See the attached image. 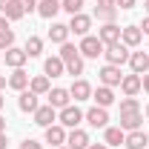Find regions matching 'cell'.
Instances as JSON below:
<instances>
[{"mask_svg": "<svg viewBox=\"0 0 149 149\" xmlns=\"http://www.w3.org/2000/svg\"><path fill=\"white\" fill-rule=\"evenodd\" d=\"M23 49H26V55H29V57H40V52H43V40L32 35L29 40H26V46H23Z\"/></svg>", "mask_w": 149, "mask_h": 149, "instance_id": "obj_29", "label": "cell"}, {"mask_svg": "<svg viewBox=\"0 0 149 149\" xmlns=\"http://www.w3.org/2000/svg\"><path fill=\"white\" fill-rule=\"evenodd\" d=\"M6 143H9V138H6V132H0V149H6Z\"/></svg>", "mask_w": 149, "mask_h": 149, "instance_id": "obj_40", "label": "cell"}, {"mask_svg": "<svg viewBox=\"0 0 149 149\" xmlns=\"http://www.w3.org/2000/svg\"><path fill=\"white\" fill-rule=\"evenodd\" d=\"M92 100L95 106H112L115 103V92H112V86H97V89H92Z\"/></svg>", "mask_w": 149, "mask_h": 149, "instance_id": "obj_18", "label": "cell"}, {"mask_svg": "<svg viewBox=\"0 0 149 149\" xmlns=\"http://www.w3.org/2000/svg\"><path fill=\"white\" fill-rule=\"evenodd\" d=\"M141 83H143V92H149V72L141 74Z\"/></svg>", "mask_w": 149, "mask_h": 149, "instance_id": "obj_37", "label": "cell"}, {"mask_svg": "<svg viewBox=\"0 0 149 149\" xmlns=\"http://www.w3.org/2000/svg\"><path fill=\"white\" fill-rule=\"evenodd\" d=\"M29 89H32L35 95H49L52 83H49V77H46V74H35V77L29 80Z\"/></svg>", "mask_w": 149, "mask_h": 149, "instance_id": "obj_28", "label": "cell"}, {"mask_svg": "<svg viewBox=\"0 0 149 149\" xmlns=\"http://www.w3.org/2000/svg\"><path fill=\"white\" fill-rule=\"evenodd\" d=\"M49 40H52V43H66V40H69V23H52Z\"/></svg>", "mask_w": 149, "mask_h": 149, "instance_id": "obj_27", "label": "cell"}, {"mask_svg": "<svg viewBox=\"0 0 149 149\" xmlns=\"http://www.w3.org/2000/svg\"><path fill=\"white\" fill-rule=\"evenodd\" d=\"M89 29H92V17L89 15H72V20H69V32H74L77 37H86L89 35Z\"/></svg>", "mask_w": 149, "mask_h": 149, "instance_id": "obj_9", "label": "cell"}, {"mask_svg": "<svg viewBox=\"0 0 149 149\" xmlns=\"http://www.w3.org/2000/svg\"><path fill=\"white\" fill-rule=\"evenodd\" d=\"M46 143H52V146H66V126H60V123H52V126H46Z\"/></svg>", "mask_w": 149, "mask_h": 149, "instance_id": "obj_16", "label": "cell"}, {"mask_svg": "<svg viewBox=\"0 0 149 149\" xmlns=\"http://www.w3.org/2000/svg\"><path fill=\"white\" fill-rule=\"evenodd\" d=\"M141 120H143V115L141 112H120V129L123 132H135V129H141Z\"/></svg>", "mask_w": 149, "mask_h": 149, "instance_id": "obj_21", "label": "cell"}, {"mask_svg": "<svg viewBox=\"0 0 149 149\" xmlns=\"http://www.w3.org/2000/svg\"><path fill=\"white\" fill-rule=\"evenodd\" d=\"M12 46H15V32H12V29L0 32V52H6V49H12Z\"/></svg>", "mask_w": 149, "mask_h": 149, "instance_id": "obj_32", "label": "cell"}, {"mask_svg": "<svg viewBox=\"0 0 149 149\" xmlns=\"http://www.w3.org/2000/svg\"><path fill=\"white\" fill-rule=\"evenodd\" d=\"M120 112H141L138 97H123V100H120Z\"/></svg>", "mask_w": 149, "mask_h": 149, "instance_id": "obj_33", "label": "cell"}, {"mask_svg": "<svg viewBox=\"0 0 149 149\" xmlns=\"http://www.w3.org/2000/svg\"><path fill=\"white\" fill-rule=\"evenodd\" d=\"M83 118H86V112L80 109L77 103H69V106H63V109H60V115H57V123H60V126H66V129H77Z\"/></svg>", "mask_w": 149, "mask_h": 149, "instance_id": "obj_2", "label": "cell"}, {"mask_svg": "<svg viewBox=\"0 0 149 149\" xmlns=\"http://www.w3.org/2000/svg\"><path fill=\"white\" fill-rule=\"evenodd\" d=\"M6 86H9V80H6V74H0V92H3Z\"/></svg>", "mask_w": 149, "mask_h": 149, "instance_id": "obj_42", "label": "cell"}, {"mask_svg": "<svg viewBox=\"0 0 149 149\" xmlns=\"http://www.w3.org/2000/svg\"><path fill=\"white\" fill-rule=\"evenodd\" d=\"M129 66L135 74H146L149 72V52H132L129 55Z\"/></svg>", "mask_w": 149, "mask_h": 149, "instance_id": "obj_22", "label": "cell"}, {"mask_svg": "<svg viewBox=\"0 0 149 149\" xmlns=\"http://www.w3.org/2000/svg\"><path fill=\"white\" fill-rule=\"evenodd\" d=\"M89 126H95V129H106L109 126V112L103 109V106H92V109L86 112V118H83Z\"/></svg>", "mask_w": 149, "mask_h": 149, "instance_id": "obj_6", "label": "cell"}, {"mask_svg": "<svg viewBox=\"0 0 149 149\" xmlns=\"http://www.w3.org/2000/svg\"><path fill=\"white\" fill-rule=\"evenodd\" d=\"M129 46L126 43H112V46H106L103 49V57H106V63H112V66H123V63H129Z\"/></svg>", "mask_w": 149, "mask_h": 149, "instance_id": "obj_3", "label": "cell"}, {"mask_svg": "<svg viewBox=\"0 0 149 149\" xmlns=\"http://www.w3.org/2000/svg\"><path fill=\"white\" fill-rule=\"evenodd\" d=\"M0 132H6V120H3V115H0Z\"/></svg>", "mask_w": 149, "mask_h": 149, "instance_id": "obj_44", "label": "cell"}, {"mask_svg": "<svg viewBox=\"0 0 149 149\" xmlns=\"http://www.w3.org/2000/svg\"><path fill=\"white\" fill-rule=\"evenodd\" d=\"M95 17L103 20V23H115V17H118V3H115V0H97Z\"/></svg>", "mask_w": 149, "mask_h": 149, "instance_id": "obj_5", "label": "cell"}, {"mask_svg": "<svg viewBox=\"0 0 149 149\" xmlns=\"http://www.w3.org/2000/svg\"><path fill=\"white\" fill-rule=\"evenodd\" d=\"M12 0H0V12H6V6H9Z\"/></svg>", "mask_w": 149, "mask_h": 149, "instance_id": "obj_43", "label": "cell"}, {"mask_svg": "<svg viewBox=\"0 0 149 149\" xmlns=\"http://www.w3.org/2000/svg\"><path fill=\"white\" fill-rule=\"evenodd\" d=\"M97 77H100V86H120V80H123L120 66H112V63H106V66L97 72Z\"/></svg>", "mask_w": 149, "mask_h": 149, "instance_id": "obj_7", "label": "cell"}, {"mask_svg": "<svg viewBox=\"0 0 149 149\" xmlns=\"http://www.w3.org/2000/svg\"><path fill=\"white\" fill-rule=\"evenodd\" d=\"M143 89V83H141V74H123V80H120V92L126 95V97H135V95Z\"/></svg>", "mask_w": 149, "mask_h": 149, "instance_id": "obj_13", "label": "cell"}, {"mask_svg": "<svg viewBox=\"0 0 149 149\" xmlns=\"http://www.w3.org/2000/svg\"><path fill=\"white\" fill-rule=\"evenodd\" d=\"M43 74H46V77H60V74H66V63L60 60V55L46 57V63H43Z\"/></svg>", "mask_w": 149, "mask_h": 149, "instance_id": "obj_17", "label": "cell"}, {"mask_svg": "<svg viewBox=\"0 0 149 149\" xmlns=\"http://www.w3.org/2000/svg\"><path fill=\"white\" fill-rule=\"evenodd\" d=\"M35 123H37V126H43V129L52 126V123H57V109H55V106H49V103H46V106H37Z\"/></svg>", "mask_w": 149, "mask_h": 149, "instance_id": "obj_12", "label": "cell"}, {"mask_svg": "<svg viewBox=\"0 0 149 149\" xmlns=\"http://www.w3.org/2000/svg\"><path fill=\"white\" fill-rule=\"evenodd\" d=\"M57 149H69V146H57Z\"/></svg>", "mask_w": 149, "mask_h": 149, "instance_id": "obj_48", "label": "cell"}, {"mask_svg": "<svg viewBox=\"0 0 149 149\" xmlns=\"http://www.w3.org/2000/svg\"><path fill=\"white\" fill-rule=\"evenodd\" d=\"M9 29V20H6V15H0V32H6Z\"/></svg>", "mask_w": 149, "mask_h": 149, "instance_id": "obj_39", "label": "cell"}, {"mask_svg": "<svg viewBox=\"0 0 149 149\" xmlns=\"http://www.w3.org/2000/svg\"><path fill=\"white\" fill-rule=\"evenodd\" d=\"M141 32H143V35H149V15L143 17V23H141Z\"/></svg>", "mask_w": 149, "mask_h": 149, "instance_id": "obj_38", "label": "cell"}, {"mask_svg": "<svg viewBox=\"0 0 149 149\" xmlns=\"http://www.w3.org/2000/svg\"><path fill=\"white\" fill-rule=\"evenodd\" d=\"M3 103H6V100H3V95H0V109H3Z\"/></svg>", "mask_w": 149, "mask_h": 149, "instance_id": "obj_46", "label": "cell"}, {"mask_svg": "<svg viewBox=\"0 0 149 149\" xmlns=\"http://www.w3.org/2000/svg\"><path fill=\"white\" fill-rule=\"evenodd\" d=\"M20 149H43V143H40V141H35V138H26V141L20 143Z\"/></svg>", "mask_w": 149, "mask_h": 149, "instance_id": "obj_34", "label": "cell"}, {"mask_svg": "<svg viewBox=\"0 0 149 149\" xmlns=\"http://www.w3.org/2000/svg\"><path fill=\"white\" fill-rule=\"evenodd\" d=\"M86 149H109V146H106V143H89Z\"/></svg>", "mask_w": 149, "mask_h": 149, "instance_id": "obj_41", "label": "cell"}, {"mask_svg": "<svg viewBox=\"0 0 149 149\" xmlns=\"http://www.w3.org/2000/svg\"><path fill=\"white\" fill-rule=\"evenodd\" d=\"M146 52H149V49H146Z\"/></svg>", "mask_w": 149, "mask_h": 149, "instance_id": "obj_50", "label": "cell"}, {"mask_svg": "<svg viewBox=\"0 0 149 149\" xmlns=\"http://www.w3.org/2000/svg\"><path fill=\"white\" fill-rule=\"evenodd\" d=\"M3 60H6V66H12V69H23V63L29 60V55H26V49H17V46H12V49H6Z\"/></svg>", "mask_w": 149, "mask_h": 149, "instance_id": "obj_15", "label": "cell"}, {"mask_svg": "<svg viewBox=\"0 0 149 149\" xmlns=\"http://www.w3.org/2000/svg\"><path fill=\"white\" fill-rule=\"evenodd\" d=\"M115 3H118V9H123V12H126V9H135V3H138V0H115Z\"/></svg>", "mask_w": 149, "mask_h": 149, "instance_id": "obj_36", "label": "cell"}, {"mask_svg": "<svg viewBox=\"0 0 149 149\" xmlns=\"http://www.w3.org/2000/svg\"><path fill=\"white\" fill-rule=\"evenodd\" d=\"M37 97H40V95H35L32 89H23V92H20V97H17L20 112H32V115H35L37 106H40V103H37Z\"/></svg>", "mask_w": 149, "mask_h": 149, "instance_id": "obj_20", "label": "cell"}, {"mask_svg": "<svg viewBox=\"0 0 149 149\" xmlns=\"http://www.w3.org/2000/svg\"><path fill=\"white\" fill-rule=\"evenodd\" d=\"M3 15H6V20H20L23 15H26V12H23V6H20V0H12V3L6 6V12H3Z\"/></svg>", "mask_w": 149, "mask_h": 149, "instance_id": "obj_30", "label": "cell"}, {"mask_svg": "<svg viewBox=\"0 0 149 149\" xmlns=\"http://www.w3.org/2000/svg\"><path fill=\"white\" fill-rule=\"evenodd\" d=\"M126 141V132L120 129V126H106L103 129V143L106 146H120Z\"/></svg>", "mask_w": 149, "mask_h": 149, "instance_id": "obj_24", "label": "cell"}, {"mask_svg": "<svg viewBox=\"0 0 149 149\" xmlns=\"http://www.w3.org/2000/svg\"><path fill=\"white\" fill-rule=\"evenodd\" d=\"M97 37H100V43H103V46L120 43V26H118V23H103V26L97 29Z\"/></svg>", "mask_w": 149, "mask_h": 149, "instance_id": "obj_10", "label": "cell"}, {"mask_svg": "<svg viewBox=\"0 0 149 149\" xmlns=\"http://www.w3.org/2000/svg\"><path fill=\"white\" fill-rule=\"evenodd\" d=\"M57 12H60V0H40L37 3V15L46 17V20H52Z\"/></svg>", "mask_w": 149, "mask_h": 149, "instance_id": "obj_26", "label": "cell"}, {"mask_svg": "<svg viewBox=\"0 0 149 149\" xmlns=\"http://www.w3.org/2000/svg\"><path fill=\"white\" fill-rule=\"evenodd\" d=\"M49 106H55V109H63V106H69L72 103V95L69 89H63V86H55V89H49Z\"/></svg>", "mask_w": 149, "mask_h": 149, "instance_id": "obj_11", "label": "cell"}, {"mask_svg": "<svg viewBox=\"0 0 149 149\" xmlns=\"http://www.w3.org/2000/svg\"><path fill=\"white\" fill-rule=\"evenodd\" d=\"M123 146H126V149H146V146H149V135H146V132H141V129L126 132Z\"/></svg>", "mask_w": 149, "mask_h": 149, "instance_id": "obj_19", "label": "cell"}, {"mask_svg": "<svg viewBox=\"0 0 149 149\" xmlns=\"http://www.w3.org/2000/svg\"><path fill=\"white\" fill-rule=\"evenodd\" d=\"M89 143H92V141H89V132H86V129L77 126V129L66 132V146H69V149H86Z\"/></svg>", "mask_w": 149, "mask_h": 149, "instance_id": "obj_8", "label": "cell"}, {"mask_svg": "<svg viewBox=\"0 0 149 149\" xmlns=\"http://www.w3.org/2000/svg\"><path fill=\"white\" fill-rule=\"evenodd\" d=\"M141 40H143V32H141V26H123V29H120V43H126L129 49L141 46Z\"/></svg>", "mask_w": 149, "mask_h": 149, "instance_id": "obj_14", "label": "cell"}, {"mask_svg": "<svg viewBox=\"0 0 149 149\" xmlns=\"http://www.w3.org/2000/svg\"><path fill=\"white\" fill-rule=\"evenodd\" d=\"M146 135H149V132H146Z\"/></svg>", "mask_w": 149, "mask_h": 149, "instance_id": "obj_51", "label": "cell"}, {"mask_svg": "<svg viewBox=\"0 0 149 149\" xmlns=\"http://www.w3.org/2000/svg\"><path fill=\"white\" fill-rule=\"evenodd\" d=\"M29 80H32V77L23 72V69H15V72L9 74V86H12L15 92H23V89H29Z\"/></svg>", "mask_w": 149, "mask_h": 149, "instance_id": "obj_25", "label": "cell"}, {"mask_svg": "<svg viewBox=\"0 0 149 149\" xmlns=\"http://www.w3.org/2000/svg\"><path fill=\"white\" fill-rule=\"evenodd\" d=\"M69 95L74 97V103H80V100H89V97H92V86H89L86 80H80V77H77V80L72 83V89H69Z\"/></svg>", "mask_w": 149, "mask_h": 149, "instance_id": "obj_23", "label": "cell"}, {"mask_svg": "<svg viewBox=\"0 0 149 149\" xmlns=\"http://www.w3.org/2000/svg\"><path fill=\"white\" fill-rule=\"evenodd\" d=\"M80 55L83 57H97V55H103V43H100V37H95V35H86V37H80Z\"/></svg>", "mask_w": 149, "mask_h": 149, "instance_id": "obj_4", "label": "cell"}, {"mask_svg": "<svg viewBox=\"0 0 149 149\" xmlns=\"http://www.w3.org/2000/svg\"><path fill=\"white\" fill-rule=\"evenodd\" d=\"M60 9L69 15H80L83 12V0H60Z\"/></svg>", "mask_w": 149, "mask_h": 149, "instance_id": "obj_31", "label": "cell"}, {"mask_svg": "<svg viewBox=\"0 0 149 149\" xmlns=\"http://www.w3.org/2000/svg\"><path fill=\"white\" fill-rule=\"evenodd\" d=\"M146 149H149V146H146Z\"/></svg>", "mask_w": 149, "mask_h": 149, "instance_id": "obj_52", "label": "cell"}, {"mask_svg": "<svg viewBox=\"0 0 149 149\" xmlns=\"http://www.w3.org/2000/svg\"><path fill=\"white\" fill-rule=\"evenodd\" d=\"M60 60L66 63V74H72V77L83 74V55L74 43H69V40L60 43Z\"/></svg>", "mask_w": 149, "mask_h": 149, "instance_id": "obj_1", "label": "cell"}, {"mask_svg": "<svg viewBox=\"0 0 149 149\" xmlns=\"http://www.w3.org/2000/svg\"><path fill=\"white\" fill-rule=\"evenodd\" d=\"M143 6H146V15H149V0H143Z\"/></svg>", "mask_w": 149, "mask_h": 149, "instance_id": "obj_45", "label": "cell"}, {"mask_svg": "<svg viewBox=\"0 0 149 149\" xmlns=\"http://www.w3.org/2000/svg\"><path fill=\"white\" fill-rule=\"evenodd\" d=\"M37 3H40V0H20L23 12H37Z\"/></svg>", "mask_w": 149, "mask_h": 149, "instance_id": "obj_35", "label": "cell"}, {"mask_svg": "<svg viewBox=\"0 0 149 149\" xmlns=\"http://www.w3.org/2000/svg\"><path fill=\"white\" fill-rule=\"evenodd\" d=\"M0 63H3V57H0Z\"/></svg>", "mask_w": 149, "mask_h": 149, "instance_id": "obj_49", "label": "cell"}, {"mask_svg": "<svg viewBox=\"0 0 149 149\" xmlns=\"http://www.w3.org/2000/svg\"><path fill=\"white\" fill-rule=\"evenodd\" d=\"M146 118H149V103H146Z\"/></svg>", "mask_w": 149, "mask_h": 149, "instance_id": "obj_47", "label": "cell"}]
</instances>
